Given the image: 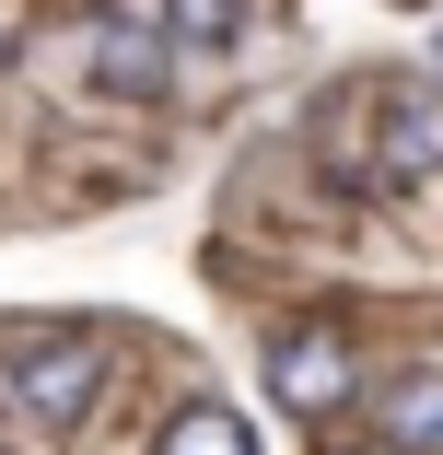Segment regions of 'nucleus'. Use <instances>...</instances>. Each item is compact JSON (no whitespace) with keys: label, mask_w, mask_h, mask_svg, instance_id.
<instances>
[{"label":"nucleus","mask_w":443,"mask_h":455,"mask_svg":"<svg viewBox=\"0 0 443 455\" xmlns=\"http://www.w3.org/2000/svg\"><path fill=\"white\" fill-rule=\"evenodd\" d=\"M374 152H385L397 188L443 175V94H431V82H385V106H374Z\"/></svg>","instance_id":"7ed1b4c3"},{"label":"nucleus","mask_w":443,"mask_h":455,"mask_svg":"<svg viewBox=\"0 0 443 455\" xmlns=\"http://www.w3.org/2000/svg\"><path fill=\"white\" fill-rule=\"evenodd\" d=\"M152 455H257V432H245L233 409H175Z\"/></svg>","instance_id":"0eeeda50"},{"label":"nucleus","mask_w":443,"mask_h":455,"mask_svg":"<svg viewBox=\"0 0 443 455\" xmlns=\"http://www.w3.org/2000/svg\"><path fill=\"white\" fill-rule=\"evenodd\" d=\"M94 386H106V350H94V339H24V350H12V397H24V420H47V432H82Z\"/></svg>","instance_id":"f257e3e1"},{"label":"nucleus","mask_w":443,"mask_h":455,"mask_svg":"<svg viewBox=\"0 0 443 455\" xmlns=\"http://www.w3.org/2000/svg\"><path fill=\"white\" fill-rule=\"evenodd\" d=\"M94 70H106V94H175V59H163L152 36H106Z\"/></svg>","instance_id":"423d86ee"},{"label":"nucleus","mask_w":443,"mask_h":455,"mask_svg":"<svg viewBox=\"0 0 443 455\" xmlns=\"http://www.w3.org/2000/svg\"><path fill=\"white\" fill-rule=\"evenodd\" d=\"M431 59H443V47H431Z\"/></svg>","instance_id":"1a4fd4ad"},{"label":"nucleus","mask_w":443,"mask_h":455,"mask_svg":"<svg viewBox=\"0 0 443 455\" xmlns=\"http://www.w3.org/2000/svg\"><path fill=\"white\" fill-rule=\"evenodd\" d=\"M233 36H245V0H163V47L175 59H210Z\"/></svg>","instance_id":"39448f33"},{"label":"nucleus","mask_w":443,"mask_h":455,"mask_svg":"<svg viewBox=\"0 0 443 455\" xmlns=\"http://www.w3.org/2000/svg\"><path fill=\"white\" fill-rule=\"evenodd\" d=\"M374 432H385V443H420V455H443V374H397V386L374 397Z\"/></svg>","instance_id":"20e7f679"},{"label":"nucleus","mask_w":443,"mask_h":455,"mask_svg":"<svg viewBox=\"0 0 443 455\" xmlns=\"http://www.w3.org/2000/svg\"><path fill=\"white\" fill-rule=\"evenodd\" d=\"M350 386H362V362H350V339H338V327H281V339H269V397H281V409L327 420Z\"/></svg>","instance_id":"f03ea898"},{"label":"nucleus","mask_w":443,"mask_h":455,"mask_svg":"<svg viewBox=\"0 0 443 455\" xmlns=\"http://www.w3.org/2000/svg\"><path fill=\"white\" fill-rule=\"evenodd\" d=\"M338 455H362V443H338Z\"/></svg>","instance_id":"6e6552de"}]
</instances>
